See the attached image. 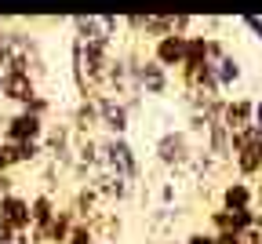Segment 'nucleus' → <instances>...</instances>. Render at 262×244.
Returning a JSON list of instances; mask_svg holds the SVG:
<instances>
[{
    "label": "nucleus",
    "instance_id": "nucleus-1",
    "mask_svg": "<svg viewBox=\"0 0 262 244\" xmlns=\"http://www.w3.org/2000/svg\"><path fill=\"white\" fill-rule=\"evenodd\" d=\"M98 146H102V168L106 171H117L127 182H139L142 164H139L135 146L127 143V135H106V138H98Z\"/></svg>",
    "mask_w": 262,
    "mask_h": 244
},
{
    "label": "nucleus",
    "instance_id": "nucleus-2",
    "mask_svg": "<svg viewBox=\"0 0 262 244\" xmlns=\"http://www.w3.org/2000/svg\"><path fill=\"white\" fill-rule=\"evenodd\" d=\"M153 157L164 164V168H186L193 157H196V150H193V138H189V131H182V128H168V131H160L157 135V143H153Z\"/></svg>",
    "mask_w": 262,
    "mask_h": 244
},
{
    "label": "nucleus",
    "instance_id": "nucleus-3",
    "mask_svg": "<svg viewBox=\"0 0 262 244\" xmlns=\"http://www.w3.org/2000/svg\"><path fill=\"white\" fill-rule=\"evenodd\" d=\"M44 131H48V120L33 117L26 110H15L8 120H0V138L4 143H44Z\"/></svg>",
    "mask_w": 262,
    "mask_h": 244
},
{
    "label": "nucleus",
    "instance_id": "nucleus-4",
    "mask_svg": "<svg viewBox=\"0 0 262 244\" xmlns=\"http://www.w3.org/2000/svg\"><path fill=\"white\" fill-rule=\"evenodd\" d=\"M98 106V128H106V135H127L131 128V106L117 95H95Z\"/></svg>",
    "mask_w": 262,
    "mask_h": 244
},
{
    "label": "nucleus",
    "instance_id": "nucleus-5",
    "mask_svg": "<svg viewBox=\"0 0 262 244\" xmlns=\"http://www.w3.org/2000/svg\"><path fill=\"white\" fill-rule=\"evenodd\" d=\"M135 88H139V95L164 98V95L171 91V73H168V69H160L153 58H142L139 55V62H135Z\"/></svg>",
    "mask_w": 262,
    "mask_h": 244
},
{
    "label": "nucleus",
    "instance_id": "nucleus-6",
    "mask_svg": "<svg viewBox=\"0 0 262 244\" xmlns=\"http://www.w3.org/2000/svg\"><path fill=\"white\" fill-rule=\"evenodd\" d=\"M0 91H4V102H15V106L22 110L26 102L40 91V84H37V77H33V73L8 69V73H0Z\"/></svg>",
    "mask_w": 262,
    "mask_h": 244
},
{
    "label": "nucleus",
    "instance_id": "nucleus-7",
    "mask_svg": "<svg viewBox=\"0 0 262 244\" xmlns=\"http://www.w3.org/2000/svg\"><path fill=\"white\" fill-rule=\"evenodd\" d=\"M182 55H186V33H168V37H157L149 44V58L168 73L182 66Z\"/></svg>",
    "mask_w": 262,
    "mask_h": 244
},
{
    "label": "nucleus",
    "instance_id": "nucleus-8",
    "mask_svg": "<svg viewBox=\"0 0 262 244\" xmlns=\"http://www.w3.org/2000/svg\"><path fill=\"white\" fill-rule=\"evenodd\" d=\"M73 226H77V212L70 204H58V212L51 215V222L40 233H33V240H37V244H66L70 233H73Z\"/></svg>",
    "mask_w": 262,
    "mask_h": 244
},
{
    "label": "nucleus",
    "instance_id": "nucleus-9",
    "mask_svg": "<svg viewBox=\"0 0 262 244\" xmlns=\"http://www.w3.org/2000/svg\"><path fill=\"white\" fill-rule=\"evenodd\" d=\"M0 219H4L15 233H29V197L11 190L0 197Z\"/></svg>",
    "mask_w": 262,
    "mask_h": 244
},
{
    "label": "nucleus",
    "instance_id": "nucleus-10",
    "mask_svg": "<svg viewBox=\"0 0 262 244\" xmlns=\"http://www.w3.org/2000/svg\"><path fill=\"white\" fill-rule=\"evenodd\" d=\"M251 117H255V98H244V95H237V98H222V128L233 135V131H241V128H248L251 124Z\"/></svg>",
    "mask_w": 262,
    "mask_h": 244
},
{
    "label": "nucleus",
    "instance_id": "nucleus-11",
    "mask_svg": "<svg viewBox=\"0 0 262 244\" xmlns=\"http://www.w3.org/2000/svg\"><path fill=\"white\" fill-rule=\"evenodd\" d=\"M55 212H58V200H55L51 190L33 193V197H29V233H40V230L51 222Z\"/></svg>",
    "mask_w": 262,
    "mask_h": 244
},
{
    "label": "nucleus",
    "instance_id": "nucleus-12",
    "mask_svg": "<svg viewBox=\"0 0 262 244\" xmlns=\"http://www.w3.org/2000/svg\"><path fill=\"white\" fill-rule=\"evenodd\" d=\"M251 204H255V190H251L248 179H233V182L222 186V204H219V208L237 212V208H251Z\"/></svg>",
    "mask_w": 262,
    "mask_h": 244
},
{
    "label": "nucleus",
    "instance_id": "nucleus-13",
    "mask_svg": "<svg viewBox=\"0 0 262 244\" xmlns=\"http://www.w3.org/2000/svg\"><path fill=\"white\" fill-rule=\"evenodd\" d=\"M70 128H73V135H91L98 128V106H95V98H80L77 106H73Z\"/></svg>",
    "mask_w": 262,
    "mask_h": 244
},
{
    "label": "nucleus",
    "instance_id": "nucleus-14",
    "mask_svg": "<svg viewBox=\"0 0 262 244\" xmlns=\"http://www.w3.org/2000/svg\"><path fill=\"white\" fill-rule=\"evenodd\" d=\"M204 62H208V37L204 33H186V55H182L179 69H196Z\"/></svg>",
    "mask_w": 262,
    "mask_h": 244
},
{
    "label": "nucleus",
    "instance_id": "nucleus-15",
    "mask_svg": "<svg viewBox=\"0 0 262 244\" xmlns=\"http://www.w3.org/2000/svg\"><path fill=\"white\" fill-rule=\"evenodd\" d=\"M215 77H219V88H222V91H226V88H233V84L241 80V62L226 51V55L215 62Z\"/></svg>",
    "mask_w": 262,
    "mask_h": 244
},
{
    "label": "nucleus",
    "instance_id": "nucleus-16",
    "mask_svg": "<svg viewBox=\"0 0 262 244\" xmlns=\"http://www.w3.org/2000/svg\"><path fill=\"white\" fill-rule=\"evenodd\" d=\"M11 150L18 168H33L37 160H44V143H11Z\"/></svg>",
    "mask_w": 262,
    "mask_h": 244
},
{
    "label": "nucleus",
    "instance_id": "nucleus-17",
    "mask_svg": "<svg viewBox=\"0 0 262 244\" xmlns=\"http://www.w3.org/2000/svg\"><path fill=\"white\" fill-rule=\"evenodd\" d=\"M22 110H26V113H33V117H40V120H48V113H51V95L37 91V95H33Z\"/></svg>",
    "mask_w": 262,
    "mask_h": 244
},
{
    "label": "nucleus",
    "instance_id": "nucleus-18",
    "mask_svg": "<svg viewBox=\"0 0 262 244\" xmlns=\"http://www.w3.org/2000/svg\"><path fill=\"white\" fill-rule=\"evenodd\" d=\"M66 244H98V237H95V230L88 226V222H77L73 226V233H70V240Z\"/></svg>",
    "mask_w": 262,
    "mask_h": 244
},
{
    "label": "nucleus",
    "instance_id": "nucleus-19",
    "mask_svg": "<svg viewBox=\"0 0 262 244\" xmlns=\"http://www.w3.org/2000/svg\"><path fill=\"white\" fill-rule=\"evenodd\" d=\"M208 230L211 233H229V212L226 208H215V212L208 215Z\"/></svg>",
    "mask_w": 262,
    "mask_h": 244
},
{
    "label": "nucleus",
    "instance_id": "nucleus-20",
    "mask_svg": "<svg viewBox=\"0 0 262 244\" xmlns=\"http://www.w3.org/2000/svg\"><path fill=\"white\" fill-rule=\"evenodd\" d=\"M18 164H15V150H11V143H4L0 138V175H11Z\"/></svg>",
    "mask_w": 262,
    "mask_h": 244
},
{
    "label": "nucleus",
    "instance_id": "nucleus-21",
    "mask_svg": "<svg viewBox=\"0 0 262 244\" xmlns=\"http://www.w3.org/2000/svg\"><path fill=\"white\" fill-rule=\"evenodd\" d=\"M182 244H215V233H211V230H193Z\"/></svg>",
    "mask_w": 262,
    "mask_h": 244
},
{
    "label": "nucleus",
    "instance_id": "nucleus-22",
    "mask_svg": "<svg viewBox=\"0 0 262 244\" xmlns=\"http://www.w3.org/2000/svg\"><path fill=\"white\" fill-rule=\"evenodd\" d=\"M15 237H18V233H15L4 219H0V244H15Z\"/></svg>",
    "mask_w": 262,
    "mask_h": 244
},
{
    "label": "nucleus",
    "instance_id": "nucleus-23",
    "mask_svg": "<svg viewBox=\"0 0 262 244\" xmlns=\"http://www.w3.org/2000/svg\"><path fill=\"white\" fill-rule=\"evenodd\" d=\"M215 244H241L237 233H215Z\"/></svg>",
    "mask_w": 262,
    "mask_h": 244
},
{
    "label": "nucleus",
    "instance_id": "nucleus-24",
    "mask_svg": "<svg viewBox=\"0 0 262 244\" xmlns=\"http://www.w3.org/2000/svg\"><path fill=\"white\" fill-rule=\"evenodd\" d=\"M251 124L262 131V102H255V117H251Z\"/></svg>",
    "mask_w": 262,
    "mask_h": 244
},
{
    "label": "nucleus",
    "instance_id": "nucleus-25",
    "mask_svg": "<svg viewBox=\"0 0 262 244\" xmlns=\"http://www.w3.org/2000/svg\"><path fill=\"white\" fill-rule=\"evenodd\" d=\"M244 26H251V29L258 33V37H262V22H258V18H244Z\"/></svg>",
    "mask_w": 262,
    "mask_h": 244
},
{
    "label": "nucleus",
    "instance_id": "nucleus-26",
    "mask_svg": "<svg viewBox=\"0 0 262 244\" xmlns=\"http://www.w3.org/2000/svg\"><path fill=\"white\" fill-rule=\"evenodd\" d=\"M15 244H37V240H33V233H18V237H15Z\"/></svg>",
    "mask_w": 262,
    "mask_h": 244
},
{
    "label": "nucleus",
    "instance_id": "nucleus-27",
    "mask_svg": "<svg viewBox=\"0 0 262 244\" xmlns=\"http://www.w3.org/2000/svg\"><path fill=\"white\" fill-rule=\"evenodd\" d=\"M0 102H4V91H0Z\"/></svg>",
    "mask_w": 262,
    "mask_h": 244
},
{
    "label": "nucleus",
    "instance_id": "nucleus-28",
    "mask_svg": "<svg viewBox=\"0 0 262 244\" xmlns=\"http://www.w3.org/2000/svg\"><path fill=\"white\" fill-rule=\"evenodd\" d=\"M258 244H262V240H258Z\"/></svg>",
    "mask_w": 262,
    "mask_h": 244
}]
</instances>
